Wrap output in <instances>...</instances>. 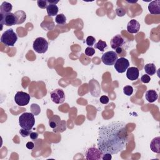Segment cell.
Masks as SVG:
<instances>
[{"mask_svg":"<svg viewBox=\"0 0 160 160\" xmlns=\"http://www.w3.org/2000/svg\"><path fill=\"white\" fill-rule=\"evenodd\" d=\"M128 142L126 124L122 121H113L98 129L97 145L102 154H116L123 151Z\"/></svg>","mask_w":160,"mask_h":160,"instance_id":"cell-1","label":"cell"},{"mask_svg":"<svg viewBox=\"0 0 160 160\" xmlns=\"http://www.w3.org/2000/svg\"><path fill=\"white\" fill-rule=\"evenodd\" d=\"M34 115L31 113H24L19 118V124L22 128L31 130L35 123Z\"/></svg>","mask_w":160,"mask_h":160,"instance_id":"cell-2","label":"cell"},{"mask_svg":"<svg viewBox=\"0 0 160 160\" xmlns=\"http://www.w3.org/2000/svg\"><path fill=\"white\" fill-rule=\"evenodd\" d=\"M18 40V36L13 29H9L3 33L1 37V42L6 46H14Z\"/></svg>","mask_w":160,"mask_h":160,"instance_id":"cell-3","label":"cell"},{"mask_svg":"<svg viewBox=\"0 0 160 160\" xmlns=\"http://www.w3.org/2000/svg\"><path fill=\"white\" fill-rule=\"evenodd\" d=\"M33 47L34 50L38 53H45L48 49V43L45 38L39 37L34 40Z\"/></svg>","mask_w":160,"mask_h":160,"instance_id":"cell-4","label":"cell"},{"mask_svg":"<svg viewBox=\"0 0 160 160\" xmlns=\"http://www.w3.org/2000/svg\"><path fill=\"white\" fill-rule=\"evenodd\" d=\"M14 101L19 106H25L30 101V95L23 91H18L14 96Z\"/></svg>","mask_w":160,"mask_h":160,"instance_id":"cell-5","label":"cell"},{"mask_svg":"<svg viewBox=\"0 0 160 160\" xmlns=\"http://www.w3.org/2000/svg\"><path fill=\"white\" fill-rule=\"evenodd\" d=\"M0 23L2 26V30H3V25H5L7 26H13L16 25V19L14 13H10L7 14H0Z\"/></svg>","mask_w":160,"mask_h":160,"instance_id":"cell-6","label":"cell"},{"mask_svg":"<svg viewBox=\"0 0 160 160\" xmlns=\"http://www.w3.org/2000/svg\"><path fill=\"white\" fill-rule=\"evenodd\" d=\"M114 66L118 73H123L130 67V62L125 58H119L116 60Z\"/></svg>","mask_w":160,"mask_h":160,"instance_id":"cell-7","label":"cell"},{"mask_svg":"<svg viewBox=\"0 0 160 160\" xmlns=\"http://www.w3.org/2000/svg\"><path fill=\"white\" fill-rule=\"evenodd\" d=\"M51 99L56 104H62L65 100V94L63 90L56 89L50 93Z\"/></svg>","mask_w":160,"mask_h":160,"instance_id":"cell-8","label":"cell"},{"mask_svg":"<svg viewBox=\"0 0 160 160\" xmlns=\"http://www.w3.org/2000/svg\"><path fill=\"white\" fill-rule=\"evenodd\" d=\"M118 59L117 54L113 51H110L106 52L103 54L102 57V60L103 63L107 66H112L114 65L116 60Z\"/></svg>","mask_w":160,"mask_h":160,"instance_id":"cell-9","label":"cell"},{"mask_svg":"<svg viewBox=\"0 0 160 160\" xmlns=\"http://www.w3.org/2000/svg\"><path fill=\"white\" fill-rule=\"evenodd\" d=\"M102 153L99 149L94 147L90 148L86 152V158L88 160H99L102 158Z\"/></svg>","mask_w":160,"mask_h":160,"instance_id":"cell-10","label":"cell"},{"mask_svg":"<svg viewBox=\"0 0 160 160\" xmlns=\"http://www.w3.org/2000/svg\"><path fill=\"white\" fill-rule=\"evenodd\" d=\"M111 47L113 50H116L118 48L123 47L125 44V39L120 34H117L114 36L111 40Z\"/></svg>","mask_w":160,"mask_h":160,"instance_id":"cell-11","label":"cell"},{"mask_svg":"<svg viewBox=\"0 0 160 160\" xmlns=\"http://www.w3.org/2000/svg\"><path fill=\"white\" fill-rule=\"evenodd\" d=\"M148 11L151 14L159 15L160 14V1L155 0L151 2L148 5Z\"/></svg>","mask_w":160,"mask_h":160,"instance_id":"cell-12","label":"cell"},{"mask_svg":"<svg viewBox=\"0 0 160 160\" xmlns=\"http://www.w3.org/2000/svg\"><path fill=\"white\" fill-rule=\"evenodd\" d=\"M140 29L139 23L135 19H131L128 23L127 30L130 33H137Z\"/></svg>","mask_w":160,"mask_h":160,"instance_id":"cell-13","label":"cell"},{"mask_svg":"<svg viewBox=\"0 0 160 160\" xmlns=\"http://www.w3.org/2000/svg\"><path fill=\"white\" fill-rule=\"evenodd\" d=\"M139 71L138 68L136 67H130L128 68L126 72V77L131 81H134L138 79L139 78Z\"/></svg>","mask_w":160,"mask_h":160,"instance_id":"cell-14","label":"cell"},{"mask_svg":"<svg viewBox=\"0 0 160 160\" xmlns=\"http://www.w3.org/2000/svg\"><path fill=\"white\" fill-rule=\"evenodd\" d=\"M16 19V25H20L23 23L26 19V13L22 10L16 11L14 13Z\"/></svg>","mask_w":160,"mask_h":160,"instance_id":"cell-15","label":"cell"},{"mask_svg":"<svg viewBox=\"0 0 160 160\" xmlns=\"http://www.w3.org/2000/svg\"><path fill=\"white\" fill-rule=\"evenodd\" d=\"M150 148L152 151L159 153H160V138H154L150 143Z\"/></svg>","mask_w":160,"mask_h":160,"instance_id":"cell-16","label":"cell"},{"mask_svg":"<svg viewBox=\"0 0 160 160\" xmlns=\"http://www.w3.org/2000/svg\"><path fill=\"white\" fill-rule=\"evenodd\" d=\"M145 97L149 103H153L157 100L158 98V94L155 90H150L146 93Z\"/></svg>","mask_w":160,"mask_h":160,"instance_id":"cell-17","label":"cell"},{"mask_svg":"<svg viewBox=\"0 0 160 160\" xmlns=\"http://www.w3.org/2000/svg\"><path fill=\"white\" fill-rule=\"evenodd\" d=\"M13 6L12 5L8 2H4L1 6H0V14H7L11 13L12 11Z\"/></svg>","mask_w":160,"mask_h":160,"instance_id":"cell-18","label":"cell"},{"mask_svg":"<svg viewBox=\"0 0 160 160\" xmlns=\"http://www.w3.org/2000/svg\"><path fill=\"white\" fill-rule=\"evenodd\" d=\"M46 10L48 14L50 16H54L56 15L57 16V14L59 11V8L57 5L53 4H50L48 6Z\"/></svg>","mask_w":160,"mask_h":160,"instance_id":"cell-19","label":"cell"},{"mask_svg":"<svg viewBox=\"0 0 160 160\" xmlns=\"http://www.w3.org/2000/svg\"><path fill=\"white\" fill-rule=\"evenodd\" d=\"M144 70L145 72L150 76L154 75L156 72V66L153 63H149L145 66Z\"/></svg>","mask_w":160,"mask_h":160,"instance_id":"cell-20","label":"cell"},{"mask_svg":"<svg viewBox=\"0 0 160 160\" xmlns=\"http://www.w3.org/2000/svg\"><path fill=\"white\" fill-rule=\"evenodd\" d=\"M60 122H61V119H60V118L58 117V116L55 115L53 117H52L51 119H50L49 125L51 128L55 129L59 124Z\"/></svg>","mask_w":160,"mask_h":160,"instance_id":"cell-21","label":"cell"},{"mask_svg":"<svg viewBox=\"0 0 160 160\" xmlns=\"http://www.w3.org/2000/svg\"><path fill=\"white\" fill-rule=\"evenodd\" d=\"M55 22L57 24L60 25H63L66 22V18L63 14H59L56 16Z\"/></svg>","mask_w":160,"mask_h":160,"instance_id":"cell-22","label":"cell"},{"mask_svg":"<svg viewBox=\"0 0 160 160\" xmlns=\"http://www.w3.org/2000/svg\"><path fill=\"white\" fill-rule=\"evenodd\" d=\"M94 47L95 48L98 49L100 51L103 52L105 49L107 48V44L105 42H103L102 40H99V42L95 44Z\"/></svg>","mask_w":160,"mask_h":160,"instance_id":"cell-23","label":"cell"},{"mask_svg":"<svg viewBox=\"0 0 160 160\" xmlns=\"http://www.w3.org/2000/svg\"><path fill=\"white\" fill-rule=\"evenodd\" d=\"M66 122L65 121H61V122L59 123V124L58 125V126L55 128L53 129L54 132H63L65 130H66Z\"/></svg>","mask_w":160,"mask_h":160,"instance_id":"cell-24","label":"cell"},{"mask_svg":"<svg viewBox=\"0 0 160 160\" xmlns=\"http://www.w3.org/2000/svg\"><path fill=\"white\" fill-rule=\"evenodd\" d=\"M115 53L117 54L118 56H119L121 58H124L126 55V51L123 48L119 47L115 50Z\"/></svg>","mask_w":160,"mask_h":160,"instance_id":"cell-25","label":"cell"},{"mask_svg":"<svg viewBox=\"0 0 160 160\" xmlns=\"http://www.w3.org/2000/svg\"><path fill=\"white\" fill-rule=\"evenodd\" d=\"M123 93L126 96H131L133 93V88L131 86H126L123 88Z\"/></svg>","mask_w":160,"mask_h":160,"instance_id":"cell-26","label":"cell"},{"mask_svg":"<svg viewBox=\"0 0 160 160\" xmlns=\"http://www.w3.org/2000/svg\"><path fill=\"white\" fill-rule=\"evenodd\" d=\"M116 13L119 17H123L126 14V11L125 8L119 7L116 9Z\"/></svg>","mask_w":160,"mask_h":160,"instance_id":"cell-27","label":"cell"},{"mask_svg":"<svg viewBox=\"0 0 160 160\" xmlns=\"http://www.w3.org/2000/svg\"><path fill=\"white\" fill-rule=\"evenodd\" d=\"M37 4L39 8L42 9H45L47 8L48 5V1H42V0H38L37 2Z\"/></svg>","mask_w":160,"mask_h":160,"instance_id":"cell-28","label":"cell"},{"mask_svg":"<svg viewBox=\"0 0 160 160\" xmlns=\"http://www.w3.org/2000/svg\"><path fill=\"white\" fill-rule=\"evenodd\" d=\"M86 44H87L88 46L91 47L93 45H94L95 42H96V39H95V38L94 37H93L91 36H88L86 38Z\"/></svg>","mask_w":160,"mask_h":160,"instance_id":"cell-29","label":"cell"},{"mask_svg":"<svg viewBox=\"0 0 160 160\" xmlns=\"http://www.w3.org/2000/svg\"><path fill=\"white\" fill-rule=\"evenodd\" d=\"M95 53V50L92 48V47H87L85 50V54L87 56H89V57H91L93 56Z\"/></svg>","mask_w":160,"mask_h":160,"instance_id":"cell-30","label":"cell"},{"mask_svg":"<svg viewBox=\"0 0 160 160\" xmlns=\"http://www.w3.org/2000/svg\"><path fill=\"white\" fill-rule=\"evenodd\" d=\"M31 132L32 131L31 130H28L24 129V128H22L19 130V134L22 135V137H27V136H30Z\"/></svg>","mask_w":160,"mask_h":160,"instance_id":"cell-31","label":"cell"},{"mask_svg":"<svg viewBox=\"0 0 160 160\" xmlns=\"http://www.w3.org/2000/svg\"><path fill=\"white\" fill-rule=\"evenodd\" d=\"M39 106L37 105V104H32L31 106V112L32 113L35 115V116H37L39 114V113H40V111H38V110H36V108H39Z\"/></svg>","mask_w":160,"mask_h":160,"instance_id":"cell-32","label":"cell"},{"mask_svg":"<svg viewBox=\"0 0 160 160\" xmlns=\"http://www.w3.org/2000/svg\"><path fill=\"white\" fill-rule=\"evenodd\" d=\"M150 80H151L150 76L148 74H144L141 78V81L143 83H150Z\"/></svg>","mask_w":160,"mask_h":160,"instance_id":"cell-33","label":"cell"},{"mask_svg":"<svg viewBox=\"0 0 160 160\" xmlns=\"http://www.w3.org/2000/svg\"><path fill=\"white\" fill-rule=\"evenodd\" d=\"M99 101L102 104H108L109 103V98L107 96H102L100 98Z\"/></svg>","mask_w":160,"mask_h":160,"instance_id":"cell-34","label":"cell"},{"mask_svg":"<svg viewBox=\"0 0 160 160\" xmlns=\"http://www.w3.org/2000/svg\"><path fill=\"white\" fill-rule=\"evenodd\" d=\"M102 158L103 160H111L112 159V154L110 153H105L102 154Z\"/></svg>","mask_w":160,"mask_h":160,"instance_id":"cell-35","label":"cell"},{"mask_svg":"<svg viewBox=\"0 0 160 160\" xmlns=\"http://www.w3.org/2000/svg\"><path fill=\"white\" fill-rule=\"evenodd\" d=\"M30 138L31 139L36 140L38 138V133H36V132H31L30 135Z\"/></svg>","mask_w":160,"mask_h":160,"instance_id":"cell-36","label":"cell"},{"mask_svg":"<svg viewBox=\"0 0 160 160\" xmlns=\"http://www.w3.org/2000/svg\"><path fill=\"white\" fill-rule=\"evenodd\" d=\"M26 148L28 149V150H33L34 147V144L33 143V142H29L26 143Z\"/></svg>","mask_w":160,"mask_h":160,"instance_id":"cell-37","label":"cell"},{"mask_svg":"<svg viewBox=\"0 0 160 160\" xmlns=\"http://www.w3.org/2000/svg\"><path fill=\"white\" fill-rule=\"evenodd\" d=\"M59 2V1H56V2H55V1H48V4L50 5V4H53V5H56Z\"/></svg>","mask_w":160,"mask_h":160,"instance_id":"cell-38","label":"cell"},{"mask_svg":"<svg viewBox=\"0 0 160 160\" xmlns=\"http://www.w3.org/2000/svg\"><path fill=\"white\" fill-rule=\"evenodd\" d=\"M127 2L130 3H136L137 1H136V2H128V1H127Z\"/></svg>","mask_w":160,"mask_h":160,"instance_id":"cell-39","label":"cell"}]
</instances>
